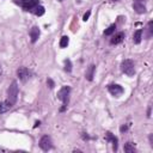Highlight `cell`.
Masks as SVG:
<instances>
[{"label":"cell","instance_id":"13","mask_svg":"<svg viewBox=\"0 0 153 153\" xmlns=\"http://www.w3.org/2000/svg\"><path fill=\"white\" fill-rule=\"evenodd\" d=\"M142 32H143V30H142V29H139V30H136V31L134 32L133 42H134L135 44H139V43L141 42V39H142Z\"/></svg>","mask_w":153,"mask_h":153},{"label":"cell","instance_id":"8","mask_svg":"<svg viewBox=\"0 0 153 153\" xmlns=\"http://www.w3.org/2000/svg\"><path fill=\"white\" fill-rule=\"evenodd\" d=\"M133 8L139 14H142V13L146 12V6H145L142 0H134L133 1Z\"/></svg>","mask_w":153,"mask_h":153},{"label":"cell","instance_id":"9","mask_svg":"<svg viewBox=\"0 0 153 153\" xmlns=\"http://www.w3.org/2000/svg\"><path fill=\"white\" fill-rule=\"evenodd\" d=\"M105 140L112 143L114 151H117V142H118V140H117V137H116L114 134H111L110 131H106V133H105Z\"/></svg>","mask_w":153,"mask_h":153},{"label":"cell","instance_id":"20","mask_svg":"<svg viewBox=\"0 0 153 153\" xmlns=\"http://www.w3.org/2000/svg\"><path fill=\"white\" fill-rule=\"evenodd\" d=\"M152 25H153V22H152V20H149V22H148V27H147V30H148L147 38L152 37V35H153V29H152Z\"/></svg>","mask_w":153,"mask_h":153},{"label":"cell","instance_id":"27","mask_svg":"<svg viewBox=\"0 0 153 153\" xmlns=\"http://www.w3.org/2000/svg\"><path fill=\"white\" fill-rule=\"evenodd\" d=\"M1 74H2V68H1V66H0V76H1Z\"/></svg>","mask_w":153,"mask_h":153},{"label":"cell","instance_id":"28","mask_svg":"<svg viewBox=\"0 0 153 153\" xmlns=\"http://www.w3.org/2000/svg\"><path fill=\"white\" fill-rule=\"evenodd\" d=\"M111 1H117V0H111Z\"/></svg>","mask_w":153,"mask_h":153},{"label":"cell","instance_id":"29","mask_svg":"<svg viewBox=\"0 0 153 153\" xmlns=\"http://www.w3.org/2000/svg\"><path fill=\"white\" fill-rule=\"evenodd\" d=\"M59 1H62V0H59Z\"/></svg>","mask_w":153,"mask_h":153},{"label":"cell","instance_id":"3","mask_svg":"<svg viewBox=\"0 0 153 153\" xmlns=\"http://www.w3.org/2000/svg\"><path fill=\"white\" fill-rule=\"evenodd\" d=\"M18 85H17V81H12L11 86L8 87L7 90V96H8V100L11 102V104H16L17 99H18Z\"/></svg>","mask_w":153,"mask_h":153},{"label":"cell","instance_id":"1","mask_svg":"<svg viewBox=\"0 0 153 153\" xmlns=\"http://www.w3.org/2000/svg\"><path fill=\"white\" fill-rule=\"evenodd\" d=\"M69 93H71V87L69 86H63L59 92H57V98L63 103L62 104V108L60 109V111H65L67 105H68V102H69Z\"/></svg>","mask_w":153,"mask_h":153},{"label":"cell","instance_id":"24","mask_svg":"<svg viewBox=\"0 0 153 153\" xmlns=\"http://www.w3.org/2000/svg\"><path fill=\"white\" fill-rule=\"evenodd\" d=\"M149 142H151V146L153 147V134L149 135Z\"/></svg>","mask_w":153,"mask_h":153},{"label":"cell","instance_id":"10","mask_svg":"<svg viewBox=\"0 0 153 153\" xmlns=\"http://www.w3.org/2000/svg\"><path fill=\"white\" fill-rule=\"evenodd\" d=\"M124 32H122V31H120V32H117L116 35H114L112 36V38L110 39V43L111 44H118V43H121L122 41H123V38H124Z\"/></svg>","mask_w":153,"mask_h":153},{"label":"cell","instance_id":"16","mask_svg":"<svg viewBox=\"0 0 153 153\" xmlns=\"http://www.w3.org/2000/svg\"><path fill=\"white\" fill-rule=\"evenodd\" d=\"M124 152H127V153H134L135 152V145L133 142H126L124 143Z\"/></svg>","mask_w":153,"mask_h":153},{"label":"cell","instance_id":"19","mask_svg":"<svg viewBox=\"0 0 153 153\" xmlns=\"http://www.w3.org/2000/svg\"><path fill=\"white\" fill-rule=\"evenodd\" d=\"M65 71L66 72H72V62H71V60H65Z\"/></svg>","mask_w":153,"mask_h":153},{"label":"cell","instance_id":"11","mask_svg":"<svg viewBox=\"0 0 153 153\" xmlns=\"http://www.w3.org/2000/svg\"><path fill=\"white\" fill-rule=\"evenodd\" d=\"M39 35H41L39 29H38L37 26H33V27L30 30V38H31V42H32V43H35V42L38 39Z\"/></svg>","mask_w":153,"mask_h":153},{"label":"cell","instance_id":"12","mask_svg":"<svg viewBox=\"0 0 153 153\" xmlns=\"http://www.w3.org/2000/svg\"><path fill=\"white\" fill-rule=\"evenodd\" d=\"M11 108H12V104H11V102L8 99L5 100V102H1L0 103V114H4L6 111H8Z\"/></svg>","mask_w":153,"mask_h":153},{"label":"cell","instance_id":"4","mask_svg":"<svg viewBox=\"0 0 153 153\" xmlns=\"http://www.w3.org/2000/svg\"><path fill=\"white\" fill-rule=\"evenodd\" d=\"M16 4L20 5L25 11H32L37 5H39V0H14Z\"/></svg>","mask_w":153,"mask_h":153},{"label":"cell","instance_id":"6","mask_svg":"<svg viewBox=\"0 0 153 153\" xmlns=\"http://www.w3.org/2000/svg\"><path fill=\"white\" fill-rule=\"evenodd\" d=\"M38 145H39L41 149H43V151H45V152L53 148V141H51L50 136H48V135H43V136L41 137Z\"/></svg>","mask_w":153,"mask_h":153},{"label":"cell","instance_id":"22","mask_svg":"<svg viewBox=\"0 0 153 153\" xmlns=\"http://www.w3.org/2000/svg\"><path fill=\"white\" fill-rule=\"evenodd\" d=\"M47 84H48L49 88H54V86H55V84H54V81H53L51 79H48V80H47Z\"/></svg>","mask_w":153,"mask_h":153},{"label":"cell","instance_id":"23","mask_svg":"<svg viewBox=\"0 0 153 153\" xmlns=\"http://www.w3.org/2000/svg\"><path fill=\"white\" fill-rule=\"evenodd\" d=\"M120 130H121V133H123V131H127V130H128V126H127V124H123V126L120 128Z\"/></svg>","mask_w":153,"mask_h":153},{"label":"cell","instance_id":"25","mask_svg":"<svg viewBox=\"0 0 153 153\" xmlns=\"http://www.w3.org/2000/svg\"><path fill=\"white\" fill-rule=\"evenodd\" d=\"M39 124H41V122H39V121H37V122L35 123V126H33V128H36V127H38Z\"/></svg>","mask_w":153,"mask_h":153},{"label":"cell","instance_id":"7","mask_svg":"<svg viewBox=\"0 0 153 153\" xmlns=\"http://www.w3.org/2000/svg\"><path fill=\"white\" fill-rule=\"evenodd\" d=\"M108 91H109L114 97H120V96L124 92L123 87H122L121 85H117V84H111V85H109V86H108Z\"/></svg>","mask_w":153,"mask_h":153},{"label":"cell","instance_id":"15","mask_svg":"<svg viewBox=\"0 0 153 153\" xmlns=\"http://www.w3.org/2000/svg\"><path fill=\"white\" fill-rule=\"evenodd\" d=\"M33 14H36V16H38V17H41V16H43L44 14V12H45V10H44V7L43 6H41V5H37L32 11H31Z\"/></svg>","mask_w":153,"mask_h":153},{"label":"cell","instance_id":"17","mask_svg":"<svg viewBox=\"0 0 153 153\" xmlns=\"http://www.w3.org/2000/svg\"><path fill=\"white\" fill-rule=\"evenodd\" d=\"M115 30H116V24H111V25L104 31V35H105V36H110V35H112V33L115 32Z\"/></svg>","mask_w":153,"mask_h":153},{"label":"cell","instance_id":"2","mask_svg":"<svg viewBox=\"0 0 153 153\" xmlns=\"http://www.w3.org/2000/svg\"><path fill=\"white\" fill-rule=\"evenodd\" d=\"M121 71L127 74L128 76H133L135 74V66H134V61L130 59H126L122 61L121 63Z\"/></svg>","mask_w":153,"mask_h":153},{"label":"cell","instance_id":"26","mask_svg":"<svg viewBox=\"0 0 153 153\" xmlns=\"http://www.w3.org/2000/svg\"><path fill=\"white\" fill-rule=\"evenodd\" d=\"M147 116H148V117H149V116H151V106H149V108H148V112H147Z\"/></svg>","mask_w":153,"mask_h":153},{"label":"cell","instance_id":"18","mask_svg":"<svg viewBox=\"0 0 153 153\" xmlns=\"http://www.w3.org/2000/svg\"><path fill=\"white\" fill-rule=\"evenodd\" d=\"M68 43H69L68 36H62L61 39H60V47H61V48H66V47L68 45Z\"/></svg>","mask_w":153,"mask_h":153},{"label":"cell","instance_id":"14","mask_svg":"<svg viewBox=\"0 0 153 153\" xmlns=\"http://www.w3.org/2000/svg\"><path fill=\"white\" fill-rule=\"evenodd\" d=\"M94 69H96V66L94 65H90L87 71H86V79L92 81L93 80V76H94Z\"/></svg>","mask_w":153,"mask_h":153},{"label":"cell","instance_id":"5","mask_svg":"<svg viewBox=\"0 0 153 153\" xmlns=\"http://www.w3.org/2000/svg\"><path fill=\"white\" fill-rule=\"evenodd\" d=\"M17 75H18V78L22 80V81H27L30 78H31V75H32V73H31V71L29 69V68H26V67H19L18 69H17Z\"/></svg>","mask_w":153,"mask_h":153},{"label":"cell","instance_id":"21","mask_svg":"<svg viewBox=\"0 0 153 153\" xmlns=\"http://www.w3.org/2000/svg\"><path fill=\"white\" fill-rule=\"evenodd\" d=\"M90 16H91V11L88 10V11H87V12H86V13L84 14V17H82V20H84V22H86V20H88V18H90Z\"/></svg>","mask_w":153,"mask_h":153}]
</instances>
